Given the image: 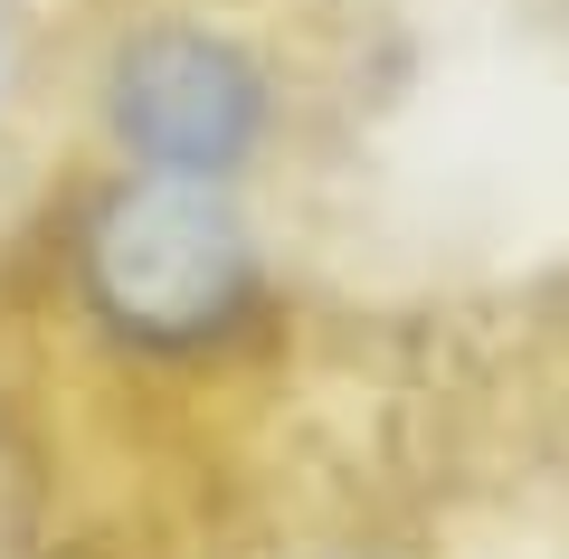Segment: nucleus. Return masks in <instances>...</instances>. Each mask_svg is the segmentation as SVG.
Wrapping results in <instances>:
<instances>
[{"instance_id": "nucleus-1", "label": "nucleus", "mask_w": 569, "mask_h": 559, "mask_svg": "<svg viewBox=\"0 0 569 559\" xmlns=\"http://www.w3.org/2000/svg\"><path fill=\"white\" fill-rule=\"evenodd\" d=\"M86 295L133 341H200L247 303V238L209 180H123L86 219Z\"/></svg>"}, {"instance_id": "nucleus-2", "label": "nucleus", "mask_w": 569, "mask_h": 559, "mask_svg": "<svg viewBox=\"0 0 569 559\" xmlns=\"http://www.w3.org/2000/svg\"><path fill=\"white\" fill-rule=\"evenodd\" d=\"M266 123V86L209 29H152L114 58V133L142 161H162V180H219L247 161Z\"/></svg>"}]
</instances>
